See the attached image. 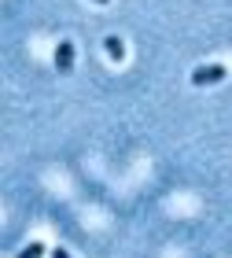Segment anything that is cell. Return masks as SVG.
I'll return each mask as SVG.
<instances>
[{
    "label": "cell",
    "mask_w": 232,
    "mask_h": 258,
    "mask_svg": "<svg viewBox=\"0 0 232 258\" xmlns=\"http://www.w3.org/2000/svg\"><path fill=\"white\" fill-rule=\"evenodd\" d=\"M92 4H111V0H92Z\"/></svg>",
    "instance_id": "obj_6"
},
{
    "label": "cell",
    "mask_w": 232,
    "mask_h": 258,
    "mask_svg": "<svg viewBox=\"0 0 232 258\" xmlns=\"http://www.w3.org/2000/svg\"><path fill=\"white\" fill-rule=\"evenodd\" d=\"M44 251H48V247H44V243H30V247H26V251H22L19 258H41Z\"/></svg>",
    "instance_id": "obj_4"
},
{
    "label": "cell",
    "mask_w": 232,
    "mask_h": 258,
    "mask_svg": "<svg viewBox=\"0 0 232 258\" xmlns=\"http://www.w3.org/2000/svg\"><path fill=\"white\" fill-rule=\"evenodd\" d=\"M55 70H59V74H70V70H74V44L70 41L55 44Z\"/></svg>",
    "instance_id": "obj_2"
},
{
    "label": "cell",
    "mask_w": 232,
    "mask_h": 258,
    "mask_svg": "<svg viewBox=\"0 0 232 258\" xmlns=\"http://www.w3.org/2000/svg\"><path fill=\"white\" fill-rule=\"evenodd\" d=\"M228 78V67L225 63H206L199 70H192V85H217V81Z\"/></svg>",
    "instance_id": "obj_1"
},
{
    "label": "cell",
    "mask_w": 232,
    "mask_h": 258,
    "mask_svg": "<svg viewBox=\"0 0 232 258\" xmlns=\"http://www.w3.org/2000/svg\"><path fill=\"white\" fill-rule=\"evenodd\" d=\"M103 52H107L114 63H122V59H125V44H122V37H107V41H103Z\"/></svg>",
    "instance_id": "obj_3"
},
{
    "label": "cell",
    "mask_w": 232,
    "mask_h": 258,
    "mask_svg": "<svg viewBox=\"0 0 232 258\" xmlns=\"http://www.w3.org/2000/svg\"><path fill=\"white\" fill-rule=\"evenodd\" d=\"M52 258H70V251H63V247H52Z\"/></svg>",
    "instance_id": "obj_5"
}]
</instances>
